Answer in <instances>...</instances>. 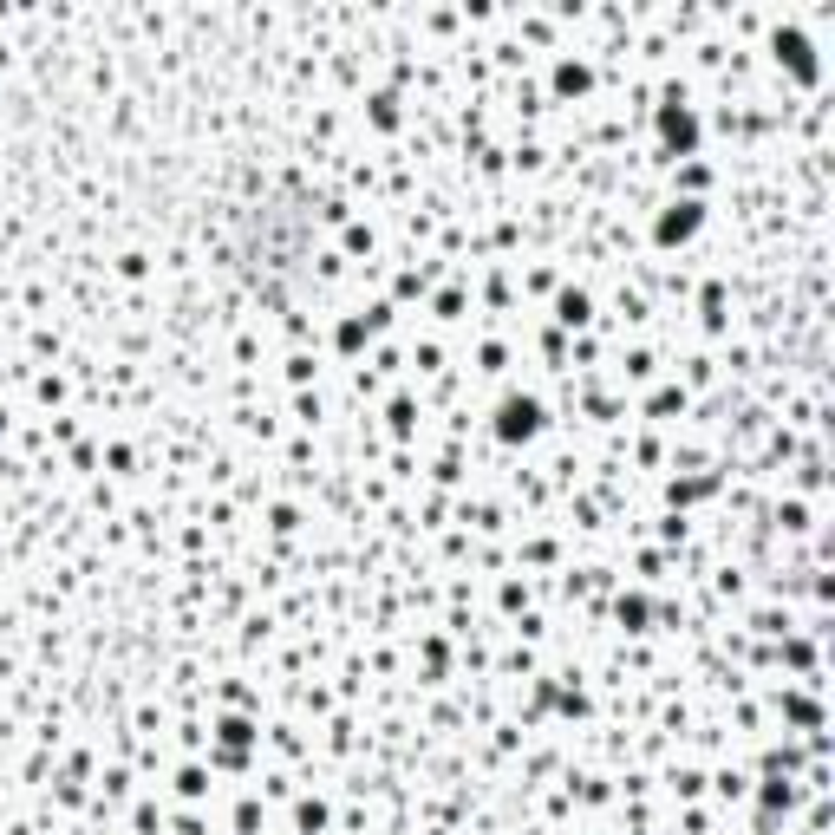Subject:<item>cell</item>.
<instances>
[{
	"instance_id": "4",
	"label": "cell",
	"mask_w": 835,
	"mask_h": 835,
	"mask_svg": "<svg viewBox=\"0 0 835 835\" xmlns=\"http://www.w3.org/2000/svg\"><path fill=\"white\" fill-rule=\"evenodd\" d=\"M562 320L581 327V320H588V294H562Z\"/></svg>"
},
{
	"instance_id": "2",
	"label": "cell",
	"mask_w": 835,
	"mask_h": 835,
	"mask_svg": "<svg viewBox=\"0 0 835 835\" xmlns=\"http://www.w3.org/2000/svg\"><path fill=\"white\" fill-rule=\"evenodd\" d=\"M699 229V203H672V216H659V242H685Z\"/></svg>"
},
{
	"instance_id": "1",
	"label": "cell",
	"mask_w": 835,
	"mask_h": 835,
	"mask_svg": "<svg viewBox=\"0 0 835 835\" xmlns=\"http://www.w3.org/2000/svg\"><path fill=\"white\" fill-rule=\"evenodd\" d=\"M777 59H783V66H790L803 85H816V79H822L816 46H809V33H796V27H777Z\"/></svg>"
},
{
	"instance_id": "3",
	"label": "cell",
	"mask_w": 835,
	"mask_h": 835,
	"mask_svg": "<svg viewBox=\"0 0 835 835\" xmlns=\"http://www.w3.org/2000/svg\"><path fill=\"white\" fill-rule=\"evenodd\" d=\"M588 85H594V79H588V66H575V59H568L562 72H555V92H562V98H581Z\"/></svg>"
}]
</instances>
